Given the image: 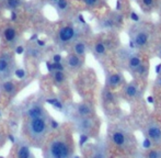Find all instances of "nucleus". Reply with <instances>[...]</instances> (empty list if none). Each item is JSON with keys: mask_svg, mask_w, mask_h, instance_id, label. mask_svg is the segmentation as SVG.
Returning a JSON list of instances; mask_svg holds the SVG:
<instances>
[{"mask_svg": "<svg viewBox=\"0 0 161 158\" xmlns=\"http://www.w3.org/2000/svg\"><path fill=\"white\" fill-rule=\"evenodd\" d=\"M123 158H145V156H144V153H142V150H139V152L135 153V154L128 155V156H125Z\"/></svg>", "mask_w": 161, "mask_h": 158, "instance_id": "31", "label": "nucleus"}, {"mask_svg": "<svg viewBox=\"0 0 161 158\" xmlns=\"http://www.w3.org/2000/svg\"><path fill=\"white\" fill-rule=\"evenodd\" d=\"M17 69V62L13 53L3 52L0 53V81L9 80L14 76Z\"/></svg>", "mask_w": 161, "mask_h": 158, "instance_id": "11", "label": "nucleus"}, {"mask_svg": "<svg viewBox=\"0 0 161 158\" xmlns=\"http://www.w3.org/2000/svg\"><path fill=\"white\" fill-rule=\"evenodd\" d=\"M105 141L116 158H123L142 150L131 124L122 118L108 122Z\"/></svg>", "mask_w": 161, "mask_h": 158, "instance_id": "1", "label": "nucleus"}, {"mask_svg": "<svg viewBox=\"0 0 161 158\" xmlns=\"http://www.w3.org/2000/svg\"><path fill=\"white\" fill-rule=\"evenodd\" d=\"M126 83L125 77L121 71H111L108 73L105 76V86L110 90L115 91L116 89H121L124 85Z\"/></svg>", "mask_w": 161, "mask_h": 158, "instance_id": "15", "label": "nucleus"}, {"mask_svg": "<svg viewBox=\"0 0 161 158\" xmlns=\"http://www.w3.org/2000/svg\"><path fill=\"white\" fill-rule=\"evenodd\" d=\"M144 96V88L142 86L140 80L133 79L129 82H126L119 91V99L129 104H135L138 103L142 99Z\"/></svg>", "mask_w": 161, "mask_h": 158, "instance_id": "9", "label": "nucleus"}, {"mask_svg": "<svg viewBox=\"0 0 161 158\" xmlns=\"http://www.w3.org/2000/svg\"><path fill=\"white\" fill-rule=\"evenodd\" d=\"M63 64H64V66H65V69L67 68V69H69V71H76L82 68L83 64H85V58L79 57V56L75 55V54H72V53H69L66 56V58H64Z\"/></svg>", "mask_w": 161, "mask_h": 158, "instance_id": "17", "label": "nucleus"}, {"mask_svg": "<svg viewBox=\"0 0 161 158\" xmlns=\"http://www.w3.org/2000/svg\"><path fill=\"white\" fill-rule=\"evenodd\" d=\"M49 1H51V2H54V3H56V2H57L58 0H49Z\"/></svg>", "mask_w": 161, "mask_h": 158, "instance_id": "41", "label": "nucleus"}, {"mask_svg": "<svg viewBox=\"0 0 161 158\" xmlns=\"http://www.w3.org/2000/svg\"><path fill=\"white\" fill-rule=\"evenodd\" d=\"M101 101H102V107H103L104 113L108 118L113 120L121 119V107H119V94L115 93V91L110 90L108 88L104 87L101 92Z\"/></svg>", "mask_w": 161, "mask_h": 158, "instance_id": "7", "label": "nucleus"}, {"mask_svg": "<svg viewBox=\"0 0 161 158\" xmlns=\"http://www.w3.org/2000/svg\"><path fill=\"white\" fill-rule=\"evenodd\" d=\"M53 82L57 86H60L66 82L67 80V76L65 74V71H54L51 73Z\"/></svg>", "mask_w": 161, "mask_h": 158, "instance_id": "22", "label": "nucleus"}, {"mask_svg": "<svg viewBox=\"0 0 161 158\" xmlns=\"http://www.w3.org/2000/svg\"><path fill=\"white\" fill-rule=\"evenodd\" d=\"M85 4H87L88 7H96L99 4L100 0H81Z\"/></svg>", "mask_w": 161, "mask_h": 158, "instance_id": "30", "label": "nucleus"}, {"mask_svg": "<svg viewBox=\"0 0 161 158\" xmlns=\"http://www.w3.org/2000/svg\"><path fill=\"white\" fill-rule=\"evenodd\" d=\"M25 52V48H24L22 45H20V44H18L17 46L14 47V53L15 54H19V55H22V54Z\"/></svg>", "mask_w": 161, "mask_h": 158, "instance_id": "33", "label": "nucleus"}, {"mask_svg": "<svg viewBox=\"0 0 161 158\" xmlns=\"http://www.w3.org/2000/svg\"><path fill=\"white\" fill-rule=\"evenodd\" d=\"M18 17H19V14H18L17 11H10V21L12 22L17 21Z\"/></svg>", "mask_w": 161, "mask_h": 158, "instance_id": "35", "label": "nucleus"}, {"mask_svg": "<svg viewBox=\"0 0 161 158\" xmlns=\"http://www.w3.org/2000/svg\"><path fill=\"white\" fill-rule=\"evenodd\" d=\"M0 90L7 96H14L18 91V87L11 79L4 81H0Z\"/></svg>", "mask_w": 161, "mask_h": 158, "instance_id": "21", "label": "nucleus"}, {"mask_svg": "<svg viewBox=\"0 0 161 158\" xmlns=\"http://www.w3.org/2000/svg\"><path fill=\"white\" fill-rule=\"evenodd\" d=\"M3 3L9 11H17V9L22 6L23 0H3Z\"/></svg>", "mask_w": 161, "mask_h": 158, "instance_id": "25", "label": "nucleus"}, {"mask_svg": "<svg viewBox=\"0 0 161 158\" xmlns=\"http://www.w3.org/2000/svg\"><path fill=\"white\" fill-rule=\"evenodd\" d=\"M78 21L80 22L81 24H86V19L83 17V14H78Z\"/></svg>", "mask_w": 161, "mask_h": 158, "instance_id": "38", "label": "nucleus"}, {"mask_svg": "<svg viewBox=\"0 0 161 158\" xmlns=\"http://www.w3.org/2000/svg\"><path fill=\"white\" fill-rule=\"evenodd\" d=\"M153 39V32L150 28L144 23H139L133 25L129 30V42L128 48L140 51L145 49L150 45Z\"/></svg>", "mask_w": 161, "mask_h": 158, "instance_id": "6", "label": "nucleus"}, {"mask_svg": "<svg viewBox=\"0 0 161 158\" xmlns=\"http://www.w3.org/2000/svg\"><path fill=\"white\" fill-rule=\"evenodd\" d=\"M94 114H97L94 105L92 104L91 102L82 101V102L75 103V104L72 105L70 119L83 118V116H94Z\"/></svg>", "mask_w": 161, "mask_h": 158, "instance_id": "13", "label": "nucleus"}, {"mask_svg": "<svg viewBox=\"0 0 161 158\" xmlns=\"http://www.w3.org/2000/svg\"><path fill=\"white\" fill-rule=\"evenodd\" d=\"M83 158H116L105 138H97L83 147Z\"/></svg>", "mask_w": 161, "mask_h": 158, "instance_id": "10", "label": "nucleus"}, {"mask_svg": "<svg viewBox=\"0 0 161 158\" xmlns=\"http://www.w3.org/2000/svg\"><path fill=\"white\" fill-rule=\"evenodd\" d=\"M145 158H161V147H150L142 150Z\"/></svg>", "mask_w": 161, "mask_h": 158, "instance_id": "23", "label": "nucleus"}, {"mask_svg": "<svg viewBox=\"0 0 161 158\" xmlns=\"http://www.w3.org/2000/svg\"><path fill=\"white\" fill-rule=\"evenodd\" d=\"M116 58L119 67L125 69L129 74L145 62L139 53L128 47H119L116 49Z\"/></svg>", "mask_w": 161, "mask_h": 158, "instance_id": "8", "label": "nucleus"}, {"mask_svg": "<svg viewBox=\"0 0 161 158\" xmlns=\"http://www.w3.org/2000/svg\"><path fill=\"white\" fill-rule=\"evenodd\" d=\"M56 8L59 12H66L69 9V1L68 0H58L56 2Z\"/></svg>", "mask_w": 161, "mask_h": 158, "instance_id": "26", "label": "nucleus"}, {"mask_svg": "<svg viewBox=\"0 0 161 158\" xmlns=\"http://www.w3.org/2000/svg\"><path fill=\"white\" fill-rule=\"evenodd\" d=\"M112 43L108 40H97L93 43L92 45V54L96 56L99 59H102L104 58L106 55H108V49L112 47V45L110 44Z\"/></svg>", "mask_w": 161, "mask_h": 158, "instance_id": "16", "label": "nucleus"}, {"mask_svg": "<svg viewBox=\"0 0 161 158\" xmlns=\"http://www.w3.org/2000/svg\"><path fill=\"white\" fill-rule=\"evenodd\" d=\"M78 40V31L74 24L63 25L56 33V43L58 46L66 47Z\"/></svg>", "mask_w": 161, "mask_h": 158, "instance_id": "12", "label": "nucleus"}, {"mask_svg": "<svg viewBox=\"0 0 161 158\" xmlns=\"http://www.w3.org/2000/svg\"><path fill=\"white\" fill-rule=\"evenodd\" d=\"M24 120L29 119H36V118H47L49 116L48 112L46 111L42 103L40 102H32L25 107L23 111Z\"/></svg>", "mask_w": 161, "mask_h": 158, "instance_id": "14", "label": "nucleus"}, {"mask_svg": "<svg viewBox=\"0 0 161 158\" xmlns=\"http://www.w3.org/2000/svg\"><path fill=\"white\" fill-rule=\"evenodd\" d=\"M24 53H26V55H28L30 58H32V59H38V58L42 56V51H41L40 47H37L36 45L35 46H33V45L28 46L25 48V52H24Z\"/></svg>", "mask_w": 161, "mask_h": 158, "instance_id": "24", "label": "nucleus"}, {"mask_svg": "<svg viewBox=\"0 0 161 158\" xmlns=\"http://www.w3.org/2000/svg\"><path fill=\"white\" fill-rule=\"evenodd\" d=\"M31 148H32L31 145L25 139L18 142L14 152V158H35Z\"/></svg>", "mask_w": 161, "mask_h": 158, "instance_id": "18", "label": "nucleus"}, {"mask_svg": "<svg viewBox=\"0 0 161 158\" xmlns=\"http://www.w3.org/2000/svg\"><path fill=\"white\" fill-rule=\"evenodd\" d=\"M14 76L19 79H23L25 77V71H24V69H22V68H17L14 71Z\"/></svg>", "mask_w": 161, "mask_h": 158, "instance_id": "28", "label": "nucleus"}, {"mask_svg": "<svg viewBox=\"0 0 161 158\" xmlns=\"http://www.w3.org/2000/svg\"><path fill=\"white\" fill-rule=\"evenodd\" d=\"M1 7H2V4H1V2H0V10H1Z\"/></svg>", "mask_w": 161, "mask_h": 158, "instance_id": "42", "label": "nucleus"}, {"mask_svg": "<svg viewBox=\"0 0 161 158\" xmlns=\"http://www.w3.org/2000/svg\"><path fill=\"white\" fill-rule=\"evenodd\" d=\"M51 122V116L24 120L23 133L25 135V141L31 147L41 148L44 146L53 130Z\"/></svg>", "mask_w": 161, "mask_h": 158, "instance_id": "3", "label": "nucleus"}, {"mask_svg": "<svg viewBox=\"0 0 161 158\" xmlns=\"http://www.w3.org/2000/svg\"><path fill=\"white\" fill-rule=\"evenodd\" d=\"M44 158H76L74 137L69 130L58 131L47 138L43 146Z\"/></svg>", "mask_w": 161, "mask_h": 158, "instance_id": "2", "label": "nucleus"}, {"mask_svg": "<svg viewBox=\"0 0 161 158\" xmlns=\"http://www.w3.org/2000/svg\"><path fill=\"white\" fill-rule=\"evenodd\" d=\"M71 127L75 132L80 134L86 138H100V131H101L102 121L97 114L83 118L70 119Z\"/></svg>", "mask_w": 161, "mask_h": 158, "instance_id": "5", "label": "nucleus"}, {"mask_svg": "<svg viewBox=\"0 0 161 158\" xmlns=\"http://www.w3.org/2000/svg\"><path fill=\"white\" fill-rule=\"evenodd\" d=\"M155 86L157 88H159V89H161V73L157 75V78L155 80Z\"/></svg>", "mask_w": 161, "mask_h": 158, "instance_id": "36", "label": "nucleus"}, {"mask_svg": "<svg viewBox=\"0 0 161 158\" xmlns=\"http://www.w3.org/2000/svg\"><path fill=\"white\" fill-rule=\"evenodd\" d=\"M71 49L72 54H75V55L79 56V57H82L85 58L86 55H87L88 53V49H89V46H88V43L86 42L85 40H76L74 43H72L71 45Z\"/></svg>", "mask_w": 161, "mask_h": 158, "instance_id": "20", "label": "nucleus"}, {"mask_svg": "<svg viewBox=\"0 0 161 158\" xmlns=\"http://www.w3.org/2000/svg\"><path fill=\"white\" fill-rule=\"evenodd\" d=\"M155 54L159 59H161V42L158 43L157 46H156V49H155Z\"/></svg>", "mask_w": 161, "mask_h": 158, "instance_id": "34", "label": "nucleus"}, {"mask_svg": "<svg viewBox=\"0 0 161 158\" xmlns=\"http://www.w3.org/2000/svg\"><path fill=\"white\" fill-rule=\"evenodd\" d=\"M140 2H142V6L147 9H151L155 4V0H140Z\"/></svg>", "mask_w": 161, "mask_h": 158, "instance_id": "27", "label": "nucleus"}, {"mask_svg": "<svg viewBox=\"0 0 161 158\" xmlns=\"http://www.w3.org/2000/svg\"><path fill=\"white\" fill-rule=\"evenodd\" d=\"M121 9H122V3H121V1H119V0H117V1H116V10L119 11Z\"/></svg>", "mask_w": 161, "mask_h": 158, "instance_id": "40", "label": "nucleus"}, {"mask_svg": "<svg viewBox=\"0 0 161 158\" xmlns=\"http://www.w3.org/2000/svg\"><path fill=\"white\" fill-rule=\"evenodd\" d=\"M2 37L3 40L8 43L9 45H13V46H17V42L19 39V34H18V31L14 26L12 25H7L6 28L2 31Z\"/></svg>", "mask_w": 161, "mask_h": 158, "instance_id": "19", "label": "nucleus"}, {"mask_svg": "<svg viewBox=\"0 0 161 158\" xmlns=\"http://www.w3.org/2000/svg\"><path fill=\"white\" fill-rule=\"evenodd\" d=\"M63 60H64V58L60 54H55L52 58V63H63Z\"/></svg>", "mask_w": 161, "mask_h": 158, "instance_id": "32", "label": "nucleus"}, {"mask_svg": "<svg viewBox=\"0 0 161 158\" xmlns=\"http://www.w3.org/2000/svg\"><path fill=\"white\" fill-rule=\"evenodd\" d=\"M137 124L150 146L161 147V119L157 114H144Z\"/></svg>", "mask_w": 161, "mask_h": 158, "instance_id": "4", "label": "nucleus"}, {"mask_svg": "<svg viewBox=\"0 0 161 158\" xmlns=\"http://www.w3.org/2000/svg\"><path fill=\"white\" fill-rule=\"evenodd\" d=\"M35 44H36V46H37V47L42 48V47H44L45 45H46V43H45V41L38 39V40H36V41H35Z\"/></svg>", "mask_w": 161, "mask_h": 158, "instance_id": "37", "label": "nucleus"}, {"mask_svg": "<svg viewBox=\"0 0 161 158\" xmlns=\"http://www.w3.org/2000/svg\"><path fill=\"white\" fill-rule=\"evenodd\" d=\"M36 40H38V35L37 34H32L30 37V41L31 42H35Z\"/></svg>", "mask_w": 161, "mask_h": 158, "instance_id": "39", "label": "nucleus"}, {"mask_svg": "<svg viewBox=\"0 0 161 158\" xmlns=\"http://www.w3.org/2000/svg\"><path fill=\"white\" fill-rule=\"evenodd\" d=\"M129 18H130L131 21L136 22V23H138V22H140V15L138 14V13H136L135 11H131L130 14H129Z\"/></svg>", "mask_w": 161, "mask_h": 158, "instance_id": "29", "label": "nucleus"}]
</instances>
